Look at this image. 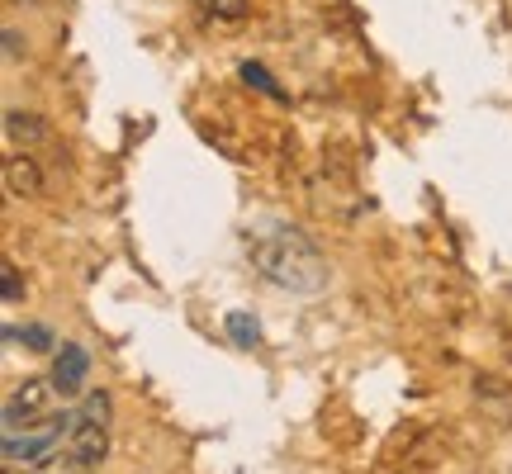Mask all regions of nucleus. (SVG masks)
<instances>
[{
	"label": "nucleus",
	"instance_id": "nucleus-11",
	"mask_svg": "<svg viewBox=\"0 0 512 474\" xmlns=\"http://www.w3.org/2000/svg\"><path fill=\"white\" fill-rule=\"evenodd\" d=\"M195 5L214 19H242L247 15V0H195Z\"/></svg>",
	"mask_w": 512,
	"mask_h": 474
},
{
	"label": "nucleus",
	"instance_id": "nucleus-15",
	"mask_svg": "<svg viewBox=\"0 0 512 474\" xmlns=\"http://www.w3.org/2000/svg\"><path fill=\"white\" fill-rule=\"evenodd\" d=\"M5 53H10V57H19V53H24V43H19V34H15V29H5Z\"/></svg>",
	"mask_w": 512,
	"mask_h": 474
},
{
	"label": "nucleus",
	"instance_id": "nucleus-13",
	"mask_svg": "<svg viewBox=\"0 0 512 474\" xmlns=\"http://www.w3.org/2000/svg\"><path fill=\"white\" fill-rule=\"evenodd\" d=\"M105 413H110V394H105V389H95L91 399H86V408H81V418L105 422Z\"/></svg>",
	"mask_w": 512,
	"mask_h": 474
},
{
	"label": "nucleus",
	"instance_id": "nucleus-12",
	"mask_svg": "<svg viewBox=\"0 0 512 474\" xmlns=\"http://www.w3.org/2000/svg\"><path fill=\"white\" fill-rule=\"evenodd\" d=\"M0 294H5V304H19V299H24V280H19V271L10 261L0 266Z\"/></svg>",
	"mask_w": 512,
	"mask_h": 474
},
{
	"label": "nucleus",
	"instance_id": "nucleus-10",
	"mask_svg": "<svg viewBox=\"0 0 512 474\" xmlns=\"http://www.w3.org/2000/svg\"><path fill=\"white\" fill-rule=\"evenodd\" d=\"M242 81H247V86H256V91L275 95V100H285V91L271 81V72H266V67H256V62H242Z\"/></svg>",
	"mask_w": 512,
	"mask_h": 474
},
{
	"label": "nucleus",
	"instance_id": "nucleus-8",
	"mask_svg": "<svg viewBox=\"0 0 512 474\" xmlns=\"http://www.w3.org/2000/svg\"><path fill=\"white\" fill-rule=\"evenodd\" d=\"M29 474H91V470L72 456V446H53L48 456H38L34 465H29Z\"/></svg>",
	"mask_w": 512,
	"mask_h": 474
},
{
	"label": "nucleus",
	"instance_id": "nucleus-3",
	"mask_svg": "<svg viewBox=\"0 0 512 474\" xmlns=\"http://www.w3.org/2000/svg\"><path fill=\"white\" fill-rule=\"evenodd\" d=\"M57 384L53 380H24L15 384L10 394H5V432H19L24 422H34L48 413V403H53Z\"/></svg>",
	"mask_w": 512,
	"mask_h": 474
},
{
	"label": "nucleus",
	"instance_id": "nucleus-1",
	"mask_svg": "<svg viewBox=\"0 0 512 474\" xmlns=\"http://www.w3.org/2000/svg\"><path fill=\"white\" fill-rule=\"evenodd\" d=\"M247 256H252L256 271L266 275V280H275L280 290H294V294L328 290V261L313 252V242L304 233H294V228L252 237V242H247Z\"/></svg>",
	"mask_w": 512,
	"mask_h": 474
},
{
	"label": "nucleus",
	"instance_id": "nucleus-4",
	"mask_svg": "<svg viewBox=\"0 0 512 474\" xmlns=\"http://www.w3.org/2000/svg\"><path fill=\"white\" fill-rule=\"evenodd\" d=\"M67 446H72V456L86 465V470H95L100 460H105V451H110V432H105V422L95 418H76L72 437H67Z\"/></svg>",
	"mask_w": 512,
	"mask_h": 474
},
{
	"label": "nucleus",
	"instance_id": "nucleus-7",
	"mask_svg": "<svg viewBox=\"0 0 512 474\" xmlns=\"http://www.w3.org/2000/svg\"><path fill=\"white\" fill-rule=\"evenodd\" d=\"M5 138H10V143L34 147V143H43V138H48V124H43L38 114H19V110H10V114H5Z\"/></svg>",
	"mask_w": 512,
	"mask_h": 474
},
{
	"label": "nucleus",
	"instance_id": "nucleus-9",
	"mask_svg": "<svg viewBox=\"0 0 512 474\" xmlns=\"http://www.w3.org/2000/svg\"><path fill=\"white\" fill-rule=\"evenodd\" d=\"M228 337H233V342H238V347H247L252 351L256 342H261V323H256L252 313H228Z\"/></svg>",
	"mask_w": 512,
	"mask_h": 474
},
{
	"label": "nucleus",
	"instance_id": "nucleus-6",
	"mask_svg": "<svg viewBox=\"0 0 512 474\" xmlns=\"http://www.w3.org/2000/svg\"><path fill=\"white\" fill-rule=\"evenodd\" d=\"M5 190H10L15 200H38V195H43V171H38V162L29 152H19V157L5 162Z\"/></svg>",
	"mask_w": 512,
	"mask_h": 474
},
{
	"label": "nucleus",
	"instance_id": "nucleus-2",
	"mask_svg": "<svg viewBox=\"0 0 512 474\" xmlns=\"http://www.w3.org/2000/svg\"><path fill=\"white\" fill-rule=\"evenodd\" d=\"M76 418H81V413H62V418H43L34 432H5V446H0V451H5V465H19V460L34 465L38 456H48L57 441H62V427H76Z\"/></svg>",
	"mask_w": 512,
	"mask_h": 474
},
{
	"label": "nucleus",
	"instance_id": "nucleus-5",
	"mask_svg": "<svg viewBox=\"0 0 512 474\" xmlns=\"http://www.w3.org/2000/svg\"><path fill=\"white\" fill-rule=\"evenodd\" d=\"M86 370H91V356H86V347H62L53 361V384L62 399H72V394H81V380H86Z\"/></svg>",
	"mask_w": 512,
	"mask_h": 474
},
{
	"label": "nucleus",
	"instance_id": "nucleus-14",
	"mask_svg": "<svg viewBox=\"0 0 512 474\" xmlns=\"http://www.w3.org/2000/svg\"><path fill=\"white\" fill-rule=\"evenodd\" d=\"M24 342L34 351H53V332L48 328H24Z\"/></svg>",
	"mask_w": 512,
	"mask_h": 474
}]
</instances>
